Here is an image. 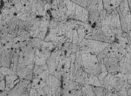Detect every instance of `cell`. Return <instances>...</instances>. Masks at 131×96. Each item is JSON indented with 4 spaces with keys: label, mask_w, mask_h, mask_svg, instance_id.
I'll list each match as a JSON object with an SVG mask.
<instances>
[{
    "label": "cell",
    "mask_w": 131,
    "mask_h": 96,
    "mask_svg": "<svg viewBox=\"0 0 131 96\" xmlns=\"http://www.w3.org/2000/svg\"><path fill=\"white\" fill-rule=\"evenodd\" d=\"M108 51V46L104 50H103L102 51L100 52V54L97 55L98 57L102 59H104V58L107 57V54Z\"/></svg>",
    "instance_id": "4fadbf2b"
},
{
    "label": "cell",
    "mask_w": 131,
    "mask_h": 96,
    "mask_svg": "<svg viewBox=\"0 0 131 96\" xmlns=\"http://www.w3.org/2000/svg\"><path fill=\"white\" fill-rule=\"evenodd\" d=\"M83 94L81 84L80 83H62V96H82Z\"/></svg>",
    "instance_id": "3957f363"
},
{
    "label": "cell",
    "mask_w": 131,
    "mask_h": 96,
    "mask_svg": "<svg viewBox=\"0 0 131 96\" xmlns=\"http://www.w3.org/2000/svg\"><path fill=\"white\" fill-rule=\"evenodd\" d=\"M110 44L107 43L85 39L81 43L78 44L77 46L78 48H81L84 45L88 46L91 50V54L98 55L100 52L104 50Z\"/></svg>",
    "instance_id": "7a4b0ae2"
},
{
    "label": "cell",
    "mask_w": 131,
    "mask_h": 96,
    "mask_svg": "<svg viewBox=\"0 0 131 96\" xmlns=\"http://www.w3.org/2000/svg\"><path fill=\"white\" fill-rule=\"evenodd\" d=\"M1 73L6 76L9 75H17V73L14 72L9 68L5 67H1Z\"/></svg>",
    "instance_id": "7c38bea8"
},
{
    "label": "cell",
    "mask_w": 131,
    "mask_h": 96,
    "mask_svg": "<svg viewBox=\"0 0 131 96\" xmlns=\"http://www.w3.org/2000/svg\"><path fill=\"white\" fill-rule=\"evenodd\" d=\"M6 82V89L7 91L12 90L16 85L20 81L17 75H9L6 76L5 78Z\"/></svg>",
    "instance_id": "52a82bcc"
},
{
    "label": "cell",
    "mask_w": 131,
    "mask_h": 96,
    "mask_svg": "<svg viewBox=\"0 0 131 96\" xmlns=\"http://www.w3.org/2000/svg\"><path fill=\"white\" fill-rule=\"evenodd\" d=\"M121 76L126 79L129 84L131 85V73H127L126 74H122L119 73Z\"/></svg>",
    "instance_id": "5bb4252c"
},
{
    "label": "cell",
    "mask_w": 131,
    "mask_h": 96,
    "mask_svg": "<svg viewBox=\"0 0 131 96\" xmlns=\"http://www.w3.org/2000/svg\"><path fill=\"white\" fill-rule=\"evenodd\" d=\"M91 86L96 96H105L108 92L106 89L103 87Z\"/></svg>",
    "instance_id": "8fae6325"
},
{
    "label": "cell",
    "mask_w": 131,
    "mask_h": 96,
    "mask_svg": "<svg viewBox=\"0 0 131 96\" xmlns=\"http://www.w3.org/2000/svg\"><path fill=\"white\" fill-rule=\"evenodd\" d=\"M8 96V95H6V96Z\"/></svg>",
    "instance_id": "d6986e66"
},
{
    "label": "cell",
    "mask_w": 131,
    "mask_h": 96,
    "mask_svg": "<svg viewBox=\"0 0 131 96\" xmlns=\"http://www.w3.org/2000/svg\"><path fill=\"white\" fill-rule=\"evenodd\" d=\"M119 58H109L106 57L104 59V64L106 67L109 73H117L119 72Z\"/></svg>",
    "instance_id": "277c9868"
},
{
    "label": "cell",
    "mask_w": 131,
    "mask_h": 96,
    "mask_svg": "<svg viewBox=\"0 0 131 96\" xmlns=\"http://www.w3.org/2000/svg\"><path fill=\"white\" fill-rule=\"evenodd\" d=\"M105 96H119L118 95L116 94L115 93H112V92H108L106 95Z\"/></svg>",
    "instance_id": "2e32d148"
},
{
    "label": "cell",
    "mask_w": 131,
    "mask_h": 96,
    "mask_svg": "<svg viewBox=\"0 0 131 96\" xmlns=\"http://www.w3.org/2000/svg\"><path fill=\"white\" fill-rule=\"evenodd\" d=\"M119 7L121 13L124 17L127 15L131 13V11L129 9L128 3V1H121Z\"/></svg>",
    "instance_id": "9c48e42d"
},
{
    "label": "cell",
    "mask_w": 131,
    "mask_h": 96,
    "mask_svg": "<svg viewBox=\"0 0 131 96\" xmlns=\"http://www.w3.org/2000/svg\"><path fill=\"white\" fill-rule=\"evenodd\" d=\"M82 96H85V94H84V93H83V94H82Z\"/></svg>",
    "instance_id": "ac0fdd59"
},
{
    "label": "cell",
    "mask_w": 131,
    "mask_h": 96,
    "mask_svg": "<svg viewBox=\"0 0 131 96\" xmlns=\"http://www.w3.org/2000/svg\"><path fill=\"white\" fill-rule=\"evenodd\" d=\"M6 90V82L5 79L1 81V92Z\"/></svg>",
    "instance_id": "9a60e30c"
},
{
    "label": "cell",
    "mask_w": 131,
    "mask_h": 96,
    "mask_svg": "<svg viewBox=\"0 0 131 96\" xmlns=\"http://www.w3.org/2000/svg\"><path fill=\"white\" fill-rule=\"evenodd\" d=\"M82 90L86 96H96L93 90L92 87L87 84H81Z\"/></svg>",
    "instance_id": "30bf717a"
},
{
    "label": "cell",
    "mask_w": 131,
    "mask_h": 96,
    "mask_svg": "<svg viewBox=\"0 0 131 96\" xmlns=\"http://www.w3.org/2000/svg\"><path fill=\"white\" fill-rule=\"evenodd\" d=\"M84 84H87L93 86L102 87L98 78L95 75L89 73H88L87 76L85 79Z\"/></svg>",
    "instance_id": "ba28073f"
},
{
    "label": "cell",
    "mask_w": 131,
    "mask_h": 96,
    "mask_svg": "<svg viewBox=\"0 0 131 96\" xmlns=\"http://www.w3.org/2000/svg\"><path fill=\"white\" fill-rule=\"evenodd\" d=\"M33 75V70L27 67L20 69L17 73V75L19 79L28 81H32Z\"/></svg>",
    "instance_id": "8992f818"
},
{
    "label": "cell",
    "mask_w": 131,
    "mask_h": 96,
    "mask_svg": "<svg viewBox=\"0 0 131 96\" xmlns=\"http://www.w3.org/2000/svg\"><path fill=\"white\" fill-rule=\"evenodd\" d=\"M6 77V76H5V75H3V74L1 73V81H2V80H3L5 79Z\"/></svg>",
    "instance_id": "e0dca14e"
},
{
    "label": "cell",
    "mask_w": 131,
    "mask_h": 96,
    "mask_svg": "<svg viewBox=\"0 0 131 96\" xmlns=\"http://www.w3.org/2000/svg\"><path fill=\"white\" fill-rule=\"evenodd\" d=\"M83 67L87 73L96 75L100 69L97 55L91 54H81Z\"/></svg>",
    "instance_id": "6da1fadb"
},
{
    "label": "cell",
    "mask_w": 131,
    "mask_h": 96,
    "mask_svg": "<svg viewBox=\"0 0 131 96\" xmlns=\"http://www.w3.org/2000/svg\"><path fill=\"white\" fill-rule=\"evenodd\" d=\"M121 1H103L104 10L107 12V15H109L119 7Z\"/></svg>",
    "instance_id": "5b68a950"
}]
</instances>
